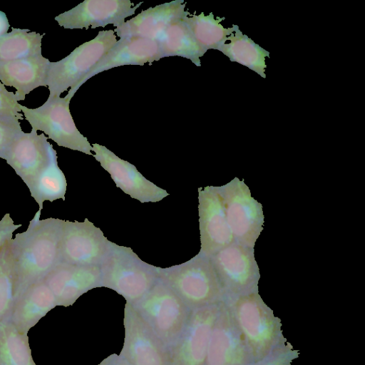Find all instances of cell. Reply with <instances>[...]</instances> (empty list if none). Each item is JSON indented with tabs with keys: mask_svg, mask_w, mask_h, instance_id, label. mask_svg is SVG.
<instances>
[{
	"mask_svg": "<svg viewBox=\"0 0 365 365\" xmlns=\"http://www.w3.org/2000/svg\"><path fill=\"white\" fill-rule=\"evenodd\" d=\"M226 218L235 242L254 248L264 225L262 205L245 182L235 178L219 186Z\"/></svg>",
	"mask_w": 365,
	"mask_h": 365,
	"instance_id": "cell-8",
	"label": "cell"
},
{
	"mask_svg": "<svg viewBox=\"0 0 365 365\" xmlns=\"http://www.w3.org/2000/svg\"><path fill=\"white\" fill-rule=\"evenodd\" d=\"M6 247L0 255V322L9 319L15 302L14 277Z\"/></svg>",
	"mask_w": 365,
	"mask_h": 365,
	"instance_id": "cell-29",
	"label": "cell"
},
{
	"mask_svg": "<svg viewBox=\"0 0 365 365\" xmlns=\"http://www.w3.org/2000/svg\"><path fill=\"white\" fill-rule=\"evenodd\" d=\"M242 336L252 363L285 345L282 324L258 292L225 300Z\"/></svg>",
	"mask_w": 365,
	"mask_h": 365,
	"instance_id": "cell-2",
	"label": "cell"
},
{
	"mask_svg": "<svg viewBox=\"0 0 365 365\" xmlns=\"http://www.w3.org/2000/svg\"><path fill=\"white\" fill-rule=\"evenodd\" d=\"M227 40L230 42L222 44L218 51L227 56L230 61L245 66L265 78V58H269V52L243 34L237 25L235 34L229 36Z\"/></svg>",
	"mask_w": 365,
	"mask_h": 365,
	"instance_id": "cell-24",
	"label": "cell"
},
{
	"mask_svg": "<svg viewBox=\"0 0 365 365\" xmlns=\"http://www.w3.org/2000/svg\"><path fill=\"white\" fill-rule=\"evenodd\" d=\"M111 242L102 230L85 218L64 220L61 241V262L81 266H99Z\"/></svg>",
	"mask_w": 365,
	"mask_h": 365,
	"instance_id": "cell-11",
	"label": "cell"
},
{
	"mask_svg": "<svg viewBox=\"0 0 365 365\" xmlns=\"http://www.w3.org/2000/svg\"><path fill=\"white\" fill-rule=\"evenodd\" d=\"M71 98L68 95L48 98L40 107L29 108L20 104V108L31 129L43 132L58 146L93 155L92 145L77 129L71 114Z\"/></svg>",
	"mask_w": 365,
	"mask_h": 365,
	"instance_id": "cell-7",
	"label": "cell"
},
{
	"mask_svg": "<svg viewBox=\"0 0 365 365\" xmlns=\"http://www.w3.org/2000/svg\"><path fill=\"white\" fill-rule=\"evenodd\" d=\"M92 148L95 153L93 156L110 174L116 187L132 198L141 203L158 202L169 195L165 190L146 179L135 165L120 158L106 147L93 143Z\"/></svg>",
	"mask_w": 365,
	"mask_h": 365,
	"instance_id": "cell-14",
	"label": "cell"
},
{
	"mask_svg": "<svg viewBox=\"0 0 365 365\" xmlns=\"http://www.w3.org/2000/svg\"><path fill=\"white\" fill-rule=\"evenodd\" d=\"M225 17L215 19L211 12L205 16L203 12L199 15L192 14L183 21L190 29L199 46L207 52L209 49L218 48L227 41L228 36L235 32L237 25L225 28L220 22Z\"/></svg>",
	"mask_w": 365,
	"mask_h": 365,
	"instance_id": "cell-25",
	"label": "cell"
},
{
	"mask_svg": "<svg viewBox=\"0 0 365 365\" xmlns=\"http://www.w3.org/2000/svg\"><path fill=\"white\" fill-rule=\"evenodd\" d=\"M156 41L161 58L180 56L201 66L200 58L206 52L197 43L183 19L173 23Z\"/></svg>",
	"mask_w": 365,
	"mask_h": 365,
	"instance_id": "cell-23",
	"label": "cell"
},
{
	"mask_svg": "<svg viewBox=\"0 0 365 365\" xmlns=\"http://www.w3.org/2000/svg\"><path fill=\"white\" fill-rule=\"evenodd\" d=\"M298 356L299 352L297 350L291 348L289 345H284L267 357L250 365H292Z\"/></svg>",
	"mask_w": 365,
	"mask_h": 365,
	"instance_id": "cell-32",
	"label": "cell"
},
{
	"mask_svg": "<svg viewBox=\"0 0 365 365\" xmlns=\"http://www.w3.org/2000/svg\"><path fill=\"white\" fill-rule=\"evenodd\" d=\"M34 215L26 231L17 233L6 247L13 273L15 299L29 286L44 279L61 262L64 220H41Z\"/></svg>",
	"mask_w": 365,
	"mask_h": 365,
	"instance_id": "cell-1",
	"label": "cell"
},
{
	"mask_svg": "<svg viewBox=\"0 0 365 365\" xmlns=\"http://www.w3.org/2000/svg\"><path fill=\"white\" fill-rule=\"evenodd\" d=\"M50 61L38 54L31 57L0 64V81L6 86L14 87L18 100L35 88L47 86Z\"/></svg>",
	"mask_w": 365,
	"mask_h": 365,
	"instance_id": "cell-22",
	"label": "cell"
},
{
	"mask_svg": "<svg viewBox=\"0 0 365 365\" xmlns=\"http://www.w3.org/2000/svg\"><path fill=\"white\" fill-rule=\"evenodd\" d=\"M66 186L65 175L58 165L57 154L55 153L48 164L27 187L31 196L42 210L45 201L65 200Z\"/></svg>",
	"mask_w": 365,
	"mask_h": 365,
	"instance_id": "cell-26",
	"label": "cell"
},
{
	"mask_svg": "<svg viewBox=\"0 0 365 365\" xmlns=\"http://www.w3.org/2000/svg\"><path fill=\"white\" fill-rule=\"evenodd\" d=\"M198 202L199 252L210 257L235 240L226 218L219 186L199 187Z\"/></svg>",
	"mask_w": 365,
	"mask_h": 365,
	"instance_id": "cell-13",
	"label": "cell"
},
{
	"mask_svg": "<svg viewBox=\"0 0 365 365\" xmlns=\"http://www.w3.org/2000/svg\"><path fill=\"white\" fill-rule=\"evenodd\" d=\"M143 2L133 6L130 0H86L55 17L64 29H96L113 24L121 26Z\"/></svg>",
	"mask_w": 365,
	"mask_h": 365,
	"instance_id": "cell-15",
	"label": "cell"
},
{
	"mask_svg": "<svg viewBox=\"0 0 365 365\" xmlns=\"http://www.w3.org/2000/svg\"><path fill=\"white\" fill-rule=\"evenodd\" d=\"M158 276L191 310L225 300L210 258L200 252L182 264L158 267Z\"/></svg>",
	"mask_w": 365,
	"mask_h": 365,
	"instance_id": "cell-4",
	"label": "cell"
},
{
	"mask_svg": "<svg viewBox=\"0 0 365 365\" xmlns=\"http://www.w3.org/2000/svg\"><path fill=\"white\" fill-rule=\"evenodd\" d=\"M21 224L15 225L9 213L4 215L0 220V255L4 247L12 239L14 232L21 227Z\"/></svg>",
	"mask_w": 365,
	"mask_h": 365,
	"instance_id": "cell-33",
	"label": "cell"
},
{
	"mask_svg": "<svg viewBox=\"0 0 365 365\" xmlns=\"http://www.w3.org/2000/svg\"><path fill=\"white\" fill-rule=\"evenodd\" d=\"M98 365H132L120 354H112L104 359Z\"/></svg>",
	"mask_w": 365,
	"mask_h": 365,
	"instance_id": "cell-34",
	"label": "cell"
},
{
	"mask_svg": "<svg viewBox=\"0 0 365 365\" xmlns=\"http://www.w3.org/2000/svg\"><path fill=\"white\" fill-rule=\"evenodd\" d=\"M101 287L116 292L134 304L158 281V267L143 261L130 247L111 242L100 264Z\"/></svg>",
	"mask_w": 365,
	"mask_h": 365,
	"instance_id": "cell-3",
	"label": "cell"
},
{
	"mask_svg": "<svg viewBox=\"0 0 365 365\" xmlns=\"http://www.w3.org/2000/svg\"><path fill=\"white\" fill-rule=\"evenodd\" d=\"M0 365H36L28 334L19 331L8 319L0 322Z\"/></svg>",
	"mask_w": 365,
	"mask_h": 365,
	"instance_id": "cell-27",
	"label": "cell"
},
{
	"mask_svg": "<svg viewBox=\"0 0 365 365\" xmlns=\"http://www.w3.org/2000/svg\"><path fill=\"white\" fill-rule=\"evenodd\" d=\"M57 307L56 298L44 282L35 283L16 299L8 320L21 332L29 330Z\"/></svg>",
	"mask_w": 365,
	"mask_h": 365,
	"instance_id": "cell-21",
	"label": "cell"
},
{
	"mask_svg": "<svg viewBox=\"0 0 365 365\" xmlns=\"http://www.w3.org/2000/svg\"><path fill=\"white\" fill-rule=\"evenodd\" d=\"M18 102L15 93L9 91L0 81V115L14 116L23 120Z\"/></svg>",
	"mask_w": 365,
	"mask_h": 365,
	"instance_id": "cell-31",
	"label": "cell"
},
{
	"mask_svg": "<svg viewBox=\"0 0 365 365\" xmlns=\"http://www.w3.org/2000/svg\"><path fill=\"white\" fill-rule=\"evenodd\" d=\"M43 133L22 131L9 146L4 160L28 186L48 164L56 151Z\"/></svg>",
	"mask_w": 365,
	"mask_h": 365,
	"instance_id": "cell-17",
	"label": "cell"
},
{
	"mask_svg": "<svg viewBox=\"0 0 365 365\" xmlns=\"http://www.w3.org/2000/svg\"><path fill=\"white\" fill-rule=\"evenodd\" d=\"M160 58L159 45L155 40L140 37L120 38L81 81L70 88L67 95L73 97L85 82L101 72L125 65L151 64Z\"/></svg>",
	"mask_w": 365,
	"mask_h": 365,
	"instance_id": "cell-19",
	"label": "cell"
},
{
	"mask_svg": "<svg viewBox=\"0 0 365 365\" xmlns=\"http://www.w3.org/2000/svg\"><path fill=\"white\" fill-rule=\"evenodd\" d=\"M133 306L170 351L182 335L192 311L160 279Z\"/></svg>",
	"mask_w": 365,
	"mask_h": 365,
	"instance_id": "cell-5",
	"label": "cell"
},
{
	"mask_svg": "<svg viewBox=\"0 0 365 365\" xmlns=\"http://www.w3.org/2000/svg\"><path fill=\"white\" fill-rule=\"evenodd\" d=\"M113 30L100 31L92 40L76 48L64 58L50 62L47 77L48 98L60 96L75 87L117 42Z\"/></svg>",
	"mask_w": 365,
	"mask_h": 365,
	"instance_id": "cell-6",
	"label": "cell"
},
{
	"mask_svg": "<svg viewBox=\"0 0 365 365\" xmlns=\"http://www.w3.org/2000/svg\"><path fill=\"white\" fill-rule=\"evenodd\" d=\"M210 258L225 300L257 291L260 275L254 248L234 242Z\"/></svg>",
	"mask_w": 365,
	"mask_h": 365,
	"instance_id": "cell-9",
	"label": "cell"
},
{
	"mask_svg": "<svg viewBox=\"0 0 365 365\" xmlns=\"http://www.w3.org/2000/svg\"><path fill=\"white\" fill-rule=\"evenodd\" d=\"M224 301L191 311L182 335L170 351L172 365H205L212 329Z\"/></svg>",
	"mask_w": 365,
	"mask_h": 365,
	"instance_id": "cell-12",
	"label": "cell"
},
{
	"mask_svg": "<svg viewBox=\"0 0 365 365\" xmlns=\"http://www.w3.org/2000/svg\"><path fill=\"white\" fill-rule=\"evenodd\" d=\"M10 27L6 14L0 11V38L7 34Z\"/></svg>",
	"mask_w": 365,
	"mask_h": 365,
	"instance_id": "cell-35",
	"label": "cell"
},
{
	"mask_svg": "<svg viewBox=\"0 0 365 365\" xmlns=\"http://www.w3.org/2000/svg\"><path fill=\"white\" fill-rule=\"evenodd\" d=\"M57 306L73 305L83 294L101 287L99 266H81L60 262L44 278Z\"/></svg>",
	"mask_w": 365,
	"mask_h": 365,
	"instance_id": "cell-18",
	"label": "cell"
},
{
	"mask_svg": "<svg viewBox=\"0 0 365 365\" xmlns=\"http://www.w3.org/2000/svg\"><path fill=\"white\" fill-rule=\"evenodd\" d=\"M11 29L0 38V64L41 54L43 34L26 29Z\"/></svg>",
	"mask_w": 365,
	"mask_h": 365,
	"instance_id": "cell-28",
	"label": "cell"
},
{
	"mask_svg": "<svg viewBox=\"0 0 365 365\" xmlns=\"http://www.w3.org/2000/svg\"><path fill=\"white\" fill-rule=\"evenodd\" d=\"M186 2L174 0L142 11L125 21L114 32L120 38L140 37L157 38L174 22L187 16Z\"/></svg>",
	"mask_w": 365,
	"mask_h": 365,
	"instance_id": "cell-20",
	"label": "cell"
},
{
	"mask_svg": "<svg viewBox=\"0 0 365 365\" xmlns=\"http://www.w3.org/2000/svg\"><path fill=\"white\" fill-rule=\"evenodd\" d=\"M123 324L120 356L132 365H172L170 350L128 302L124 308Z\"/></svg>",
	"mask_w": 365,
	"mask_h": 365,
	"instance_id": "cell-10",
	"label": "cell"
},
{
	"mask_svg": "<svg viewBox=\"0 0 365 365\" xmlns=\"http://www.w3.org/2000/svg\"><path fill=\"white\" fill-rule=\"evenodd\" d=\"M252 364L242 336L225 301L210 334L205 365Z\"/></svg>",
	"mask_w": 365,
	"mask_h": 365,
	"instance_id": "cell-16",
	"label": "cell"
},
{
	"mask_svg": "<svg viewBox=\"0 0 365 365\" xmlns=\"http://www.w3.org/2000/svg\"><path fill=\"white\" fill-rule=\"evenodd\" d=\"M19 119L14 116L0 115V158H5L7 150L22 132Z\"/></svg>",
	"mask_w": 365,
	"mask_h": 365,
	"instance_id": "cell-30",
	"label": "cell"
}]
</instances>
